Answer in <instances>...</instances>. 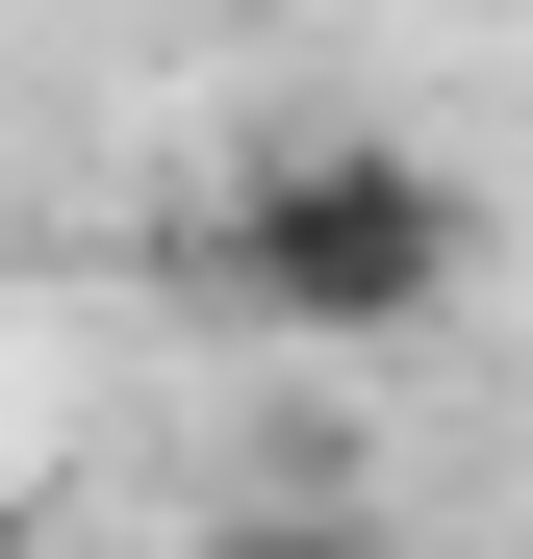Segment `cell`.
I'll list each match as a JSON object with an SVG mask.
<instances>
[{
  "label": "cell",
  "instance_id": "obj_2",
  "mask_svg": "<svg viewBox=\"0 0 533 559\" xmlns=\"http://www.w3.org/2000/svg\"><path fill=\"white\" fill-rule=\"evenodd\" d=\"M254 559H381V534H254Z\"/></svg>",
  "mask_w": 533,
  "mask_h": 559
},
{
  "label": "cell",
  "instance_id": "obj_1",
  "mask_svg": "<svg viewBox=\"0 0 533 559\" xmlns=\"http://www.w3.org/2000/svg\"><path fill=\"white\" fill-rule=\"evenodd\" d=\"M483 280V204H458V153H407V128H229V178L178 204V306H229V331H280V356H407L432 306Z\"/></svg>",
  "mask_w": 533,
  "mask_h": 559
}]
</instances>
